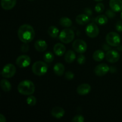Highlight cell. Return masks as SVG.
Segmentation results:
<instances>
[{"mask_svg": "<svg viewBox=\"0 0 122 122\" xmlns=\"http://www.w3.org/2000/svg\"><path fill=\"white\" fill-rule=\"evenodd\" d=\"M17 91L21 95H31L35 91V86L32 81L24 80L19 83L17 86Z\"/></svg>", "mask_w": 122, "mask_h": 122, "instance_id": "cell-2", "label": "cell"}, {"mask_svg": "<svg viewBox=\"0 0 122 122\" xmlns=\"http://www.w3.org/2000/svg\"><path fill=\"white\" fill-rule=\"evenodd\" d=\"M85 12L86 13V14H88V15H89V16H90L91 15H92V11L91 9H90L89 8H85Z\"/></svg>", "mask_w": 122, "mask_h": 122, "instance_id": "cell-35", "label": "cell"}, {"mask_svg": "<svg viewBox=\"0 0 122 122\" xmlns=\"http://www.w3.org/2000/svg\"><path fill=\"white\" fill-rule=\"evenodd\" d=\"M75 38V32L70 29H63L59 35V39L64 44H69L73 41Z\"/></svg>", "mask_w": 122, "mask_h": 122, "instance_id": "cell-4", "label": "cell"}, {"mask_svg": "<svg viewBox=\"0 0 122 122\" xmlns=\"http://www.w3.org/2000/svg\"><path fill=\"white\" fill-rule=\"evenodd\" d=\"M28 43H24L21 46V51L23 52H27L29 50V46L28 45Z\"/></svg>", "mask_w": 122, "mask_h": 122, "instance_id": "cell-33", "label": "cell"}, {"mask_svg": "<svg viewBox=\"0 0 122 122\" xmlns=\"http://www.w3.org/2000/svg\"><path fill=\"white\" fill-rule=\"evenodd\" d=\"M66 50V48L65 46L61 43L56 44L53 48V51L55 54L57 55V56H60V57L63 56L65 54Z\"/></svg>", "mask_w": 122, "mask_h": 122, "instance_id": "cell-16", "label": "cell"}, {"mask_svg": "<svg viewBox=\"0 0 122 122\" xmlns=\"http://www.w3.org/2000/svg\"><path fill=\"white\" fill-rule=\"evenodd\" d=\"M73 122H83L85 121L84 117L82 115H76L71 120Z\"/></svg>", "mask_w": 122, "mask_h": 122, "instance_id": "cell-29", "label": "cell"}, {"mask_svg": "<svg viewBox=\"0 0 122 122\" xmlns=\"http://www.w3.org/2000/svg\"><path fill=\"white\" fill-rule=\"evenodd\" d=\"M6 119L5 117L3 115V114H0V122H6Z\"/></svg>", "mask_w": 122, "mask_h": 122, "instance_id": "cell-37", "label": "cell"}, {"mask_svg": "<svg viewBox=\"0 0 122 122\" xmlns=\"http://www.w3.org/2000/svg\"><path fill=\"white\" fill-rule=\"evenodd\" d=\"M90 21V17L86 14H81L76 17V21L80 25H85Z\"/></svg>", "mask_w": 122, "mask_h": 122, "instance_id": "cell-17", "label": "cell"}, {"mask_svg": "<svg viewBox=\"0 0 122 122\" xmlns=\"http://www.w3.org/2000/svg\"><path fill=\"white\" fill-rule=\"evenodd\" d=\"M29 1H35V0H29Z\"/></svg>", "mask_w": 122, "mask_h": 122, "instance_id": "cell-40", "label": "cell"}, {"mask_svg": "<svg viewBox=\"0 0 122 122\" xmlns=\"http://www.w3.org/2000/svg\"><path fill=\"white\" fill-rule=\"evenodd\" d=\"M16 0H1V7L5 10H10L15 7Z\"/></svg>", "mask_w": 122, "mask_h": 122, "instance_id": "cell-14", "label": "cell"}, {"mask_svg": "<svg viewBox=\"0 0 122 122\" xmlns=\"http://www.w3.org/2000/svg\"><path fill=\"white\" fill-rule=\"evenodd\" d=\"M18 37L23 43H29L33 40L35 35V30L32 26L27 24L23 25L18 30Z\"/></svg>", "mask_w": 122, "mask_h": 122, "instance_id": "cell-1", "label": "cell"}, {"mask_svg": "<svg viewBox=\"0 0 122 122\" xmlns=\"http://www.w3.org/2000/svg\"><path fill=\"white\" fill-rule=\"evenodd\" d=\"M85 32L89 38H94L98 36L100 30L97 24H95V23H91L86 27Z\"/></svg>", "mask_w": 122, "mask_h": 122, "instance_id": "cell-8", "label": "cell"}, {"mask_svg": "<svg viewBox=\"0 0 122 122\" xmlns=\"http://www.w3.org/2000/svg\"><path fill=\"white\" fill-rule=\"evenodd\" d=\"M116 12H114V11L112 10V9L111 10H107L106 11V15L107 16V17L110 18V19H113L114 18V17L116 16V14H115Z\"/></svg>", "mask_w": 122, "mask_h": 122, "instance_id": "cell-31", "label": "cell"}, {"mask_svg": "<svg viewBox=\"0 0 122 122\" xmlns=\"http://www.w3.org/2000/svg\"><path fill=\"white\" fill-rule=\"evenodd\" d=\"M54 59V56L51 52H47L44 54V60L46 63H51L53 61Z\"/></svg>", "mask_w": 122, "mask_h": 122, "instance_id": "cell-26", "label": "cell"}, {"mask_svg": "<svg viewBox=\"0 0 122 122\" xmlns=\"http://www.w3.org/2000/svg\"><path fill=\"white\" fill-rule=\"evenodd\" d=\"M106 42L107 44L112 46H117L120 44V37L116 32H112L108 33L106 36Z\"/></svg>", "mask_w": 122, "mask_h": 122, "instance_id": "cell-5", "label": "cell"}, {"mask_svg": "<svg viewBox=\"0 0 122 122\" xmlns=\"http://www.w3.org/2000/svg\"><path fill=\"white\" fill-rule=\"evenodd\" d=\"M91 90V86L88 83H82L77 88V92L80 95H86L89 94Z\"/></svg>", "mask_w": 122, "mask_h": 122, "instance_id": "cell-12", "label": "cell"}, {"mask_svg": "<svg viewBox=\"0 0 122 122\" xmlns=\"http://www.w3.org/2000/svg\"><path fill=\"white\" fill-rule=\"evenodd\" d=\"M110 69L108 65L105 63H101L97 66L95 68V73L98 76H103L107 75V73L110 71Z\"/></svg>", "mask_w": 122, "mask_h": 122, "instance_id": "cell-11", "label": "cell"}, {"mask_svg": "<svg viewBox=\"0 0 122 122\" xmlns=\"http://www.w3.org/2000/svg\"><path fill=\"white\" fill-rule=\"evenodd\" d=\"M15 63L17 66L20 68H26L30 64L31 59L28 56L21 55L17 57Z\"/></svg>", "mask_w": 122, "mask_h": 122, "instance_id": "cell-9", "label": "cell"}, {"mask_svg": "<svg viewBox=\"0 0 122 122\" xmlns=\"http://www.w3.org/2000/svg\"><path fill=\"white\" fill-rule=\"evenodd\" d=\"M73 48L77 53L83 54L87 50V44L83 40L78 39L75 40L73 43Z\"/></svg>", "mask_w": 122, "mask_h": 122, "instance_id": "cell-7", "label": "cell"}, {"mask_svg": "<svg viewBox=\"0 0 122 122\" xmlns=\"http://www.w3.org/2000/svg\"><path fill=\"white\" fill-rule=\"evenodd\" d=\"M77 61L79 64H83L86 61V57L83 54H81L77 57Z\"/></svg>", "mask_w": 122, "mask_h": 122, "instance_id": "cell-30", "label": "cell"}, {"mask_svg": "<svg viewBox=\"0 0 122 122\" xmlns=\"http://www.w3.org/2000/svg\"><path fill=\"white\" fill-rule=\"evenodd\" d=\"M106 58L109 63H115L120 59V54L118 51L114 50H110L106 53Z\"/></svg>", "mask_w": 122, "mask_h": 122, "instance_id": "cell-10", "label": "cell"}, {"mask_svg": "<svg viewBox=\"0 0 122 122\" xmlns=\"http://www.w3.org/2000/svg\"><path fill=\"white\" fill-rule=\"evenodd\" d=\"M16 73V68L13 64L8 63L6 64L1 71V76L4 78H11Z\"/></svg>", "mask_w": 122, "mask_h": 122, "instance_id": "cell-6", "label": "cell"}, {"mask_svg": "<svg viewBox=\"0 0 122 122\" xmlns=\"http://www.w3.org/2000/svg\"><path fill=\"white\" fill-rule=\"evenodd\" d=\"M35 48L36 50L39 52H44L47 49L48 45L46 41L44 40H38L35 42L34 44Z\"/></svg>", "mask_w": 122, "mask_h": 122, "instance_id": "cell-18", "label": "cell"}, {"mask_svg": "<svg viewBox=\"0 0 122 122\" xmlns=\"http://www.w3.org/2000/svg\"><path fill=\"white\" fill-rule=\"evenodd\" d=\"M51 115L54 117L56 118V119H61L64 116V114H65V111L63 108L60 107H56L53 108L51 110Z\"/></svg>", "mask_w": 122, "mask_h": 122, "instance_id": "cell-15", "label": "cell"}, {"mask_svg": "<svg viewBox=\"0 0 122 122\" xmlns=\"http://www.w3.org/2000/svg\"><path fill=\"white\" fill-rule=\"evenodd\" d=\"M116 29L118 32H122V21H119L117 22L116 25Z\"/></svg>", "mask_w": 122, "mask_h": 122, "instance_id": "cell-34", "label": "cell"}, {"mask_svg": "<svg viewBox=\"0 0 122 122\" xmlns=\"http://www.w3.org/2000/svg\"><path fill=\"white\" fill-rule=\"evenodd\" d=\"M48 33L51 38H56L59 33V30L56 26H51L48 29Z\"/></svg>", "mask_w": 122, "mask_h": 122, "instance_id": "cell-24", "label": "cell"}, {"mask_svg": "<svg viewBox=\"0 0 122 122\" xmlns=\"http://www.w3.org/2000/svg\"><path fill=\"white\" fill-rule=\"evenodd\" d=\"M26 102L29 106H33L36 103V98L34 96L30 95L26 99Z\"/></svg>", "mask_w": 122, "mask_h": 122, "instance_id": "cell-27", "label": "cell"}, {"mask_svg": "<svg viewBox=\"0 0 122 122\" xmlns=\"http://www.w3.org/2000/svg\"><path fill=\"white\" fill-rule=\"evenodd\" d=\"M93 59L96 61H101L106 57L104 52L102 50H98L95 51L93 54Z\"/></svg>", "mask_w": 122, "mask_h": 122, "instance_id": "cell-21", "label": "cell"}, {"mask_svg": "<svg viewBox=\"0 0 122 122\" xmlns=\"http://www.w3.org/2000/svg\"><path fill=\"white\" fill-rule=\"evenodd\" d=\"M0 85L2 90L5 92H9L11 89V83L7 79H2L0 82Z\"/></svg>", "mask_w": 122, "mask_h": 122, "instance_id": "cell-23", "label": "cell"}, {"mask_svg": "<svg viewBox=\"0 0 122 122\" xmlns=\"http://www.w3.org/2000/svg\"><path fill=\"white\" fill-rule=\"evenodd\" d=\"M110 45H104L103 46H102V48H103V50H104L105 51H109V50H110Z\"/></svg>", "mask_w": 122, "mask_h": 122, "instance_id": "cell-36", "label": "cell"}, {"mask_svg": "<svg viewBox=\"0 0 122 122\" xmlns=\"http://www.w3.org/2000/svg\"><path fill=\"white\" fill-rule=\"evenodd\" d=\"M120 16H121V19H122V13H121V15H120Z\"/></svg>", "mask_w": 122, "mask_h": 122, "instance_id": "cell-39", "label": "cell"}, {"mask_svg": "<svg viewBox=\"0 0 122 122\" xmlns=\"http://www.w3.org/2000/svg\"><path fill=\"white\" fill-rule=\"evenodd\" d=\"M108 19L107 15H102V14L98 15L95 18V22H96V23L99 25H101V26L106 25L107 22H108Z\"/></svg>", "mask_w": 122, "mask_h": 122, "instance_id": "cell-22", "label": "cell"}, {"mask_svg": "<svg viewBox=\"0 0 122 122\" xmlns=\"http://www.w3.org/2000/svg\"><path fill=\"white\" fill-rule=\"evenodd\" d=\"M74 76H75L74 73L73 72H71V71H68L65 73L66 79L67 80H69V81L70 80H72L74 78Z\"/></svg>", "mask_w": 122, "mask_h": 122, "instance_id": "cell-32", "label": "cell"}, {"mask_svg": "<svg viewBox=\"0 0 122 122\" xmlns=\"http://www.w3.org/2000/svg\"><path fill=\"white\" fill-rule=\"evenodd\" d=\"M95 1H97V2H101V1H103V0H94Z\"/></svg>", "mask_w": 122, "mask_h": 122, "instance_id": "cell-38", "label": "cell"}, {"mask_svg": "<svg viewBox=\"0 0 122 122\" xmlns=\"http://www.w3.org/2000/svg\"><path fill=\"white\" fill-rule=\"evenodd\" d=\"M110 7L116 13L122 11V0H110Z\"/></svg>", "mask_w": 122, "mask_h": 122, "instance_id": "cell-13", "label": "cell"}, {"mask_svg": "<svg viewBox=\"0 0 122 122\" xmlns=\"http://www.w3.org/2000/svg\"><path fill=\"white\" fill-rule=\"evenodd\" d=\"M53 70L56 75L61 76L64 75V71H65V67H64V65L62 63H57L54 66Z\"/></svg>", "mask_w": 122, "mask_h": 122, "instance_id": "cell-19", "label": "cell"}, {"mask_svg": "<svg viewBox=\"0 0 122 122\" xmlns=\"http://www.w3.org/2000/svg\"><path fill=\"white\" fill-rule=\"evenodd\" d=\"M76 58V54L73 51H71V50H69L68 51H67L64 56L65 61L68 63H73L75 60Z\"/></svg>", "mask_w": 122, "mask_h": 122, "instance_id": "cell-20", "label": "cell"}, {"mask_svg": "<svg viewBox=\"0 0 122 122\" xmlns=\"http://www.w3.org/2000/svg\"><path fill=\"white\" fill-rule=\"evenodd\" d=\"M48 67L46 62L38 61L33 63L32 67V70L33 73L36 76H43L46 73Z\"/></svg>", "mask_w": 122, "mask_h": 122, "instance_id": "cell-3", "label": "cell"}, {"mask_svg": "<svg viewBox=\"0 0 122 122\" xmlns=\"http://www.w3.org/2000/svg\"><path fill=\"white\" fill-rule=\"evenodd\" d=\"M104 5L102 3L99 2V3L97 4L96 5L95 7V10L97 13H102L104 10Z\"/></svg>", "mask_w": 122, "mask_h": 122, "instance_id": "cell-28", "label": "cell"}, {"mask_svg": "<svg viewBox=\"0 0 122 122\" xmlns=\"http://www.w3.org/2000/svg\"><path fill=\"white\" fill-rule=\"evenodd\" d=\"M60 24L61 26H63L64 27H69L72 25V21L71 19L66 17H63L61 18L60 20Z\"/></svg>", "mask_w": 122, "mask_h": 122, "instance_id": "cell-25", "label": "cell"}]
</instances>
